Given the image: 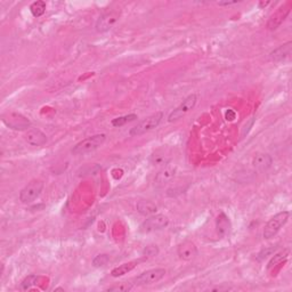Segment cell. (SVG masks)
<instances>
[{"label": "cell", "mask_w": 292, "mask_h": 292, "mask_svg": "<svg viewBox=\"0 0 292 292\" xmlns=\"http://www.w3.org/2000/svg\"><path fill=\"white\" fill-rule=\"evenodd\" d=\"M196 102H198V97H196V95L195 94L189 95V96L185 98V100L181 102V103L177 106V108L173 110L170 114H169L168 117L169 122L177 121L181 119V118H184L186 114H188L193 109L195 108Z\"/></svg>", "instance_id": "4"}, {"label": "cell", "mask_w": 292, "mask_h": 292, "mask_svg": "<svg viewBox=\"0 0 292 292\" xmlns=\"http://www.w3.org/2000/svg\"><path fill=\"white\" fill-rule=\"evenodd\" d=\"M216 228H217V233H218L220 238H225V236L231 233L232 223L230 218H228V216L225 214V212H220V214L217 216Z\"/></svg>", "instance_id": "15"}, {"label": "cell", "mask_w": 292, "mask_h": 292, "mask_svg": "<svg viewBox=\"0 0 292 292\" xmlns=\"http://www.w3.org/2000/svg\"><path fill=\"white\" fill-rule=\"evenodd\" d=\"M138 263H140L138 260H133V262L125 263V264H122V265H120L119 267H116L111 272L112 278H120V276L128 274L129 272H132L134 268L138 265Z\"/></svg>", "instance_id": "17"}, {"label": "cell", "mask_w": 292, "mask_h": 292, "mask_svg": "<svg viewBox=\"0 0 292 292\" xmlns=\"http://www.w3.org/2000/svg\"><path fill=\"white\" fill-rule=\"evenodd\" d=\"M43 189V181L40 179L31 180L26 186L19 192V201L22 203H31L40 195Z\"/></svg>", "instance_id": "5"}, {"label": "cell", "mask_w": 292, "mask_h": 292, "mask_svg": "<svg viewBox=\"0 0 292 292\" xmlns=\"http://www.w3.org/2000/svg\"><path fill=\"white\" fill-rule=\"evenodd\" d=\"M291 52H292V42L288 41L287 43H284V45H281L276 49H274L273 52L270 54V58L276 63L284 62L289 60Z\"/></svg>", "instance_id": "14"}, {"label": "cell", "mask_w": 292, "mask_h": 292, "mask_svg": "<svg viewBox=\"0 0 292 292\" xmlns=\"http://www.w3.org/2000/svg\"><path fill=\"white\" fill-rule=\"evenodd\" d=\"M46 2L42 1V0H38V1H34L31 3L30 6V10L31 14L33 15L34 17H40L45 14L46 11Z\"/></svg>", "instance_id": "19"}, {"label": "cell", "mask_w": 292, "mask_h": 292, "mask_svg": "<svg viewBox=\"0 0 292 292\" xmlns=\"http://www.w3.org/2000/svg\"><path fill=\"white\" fill-rule=\"evenodd\" d=\"M38 281V276L37 275H29L27 278L24 279V281L22 282V289L23 290H30L31 287L37 284Z\"/></svg>", "instance_id": "23"}, {"label": "cell", "mask_w": 292, "mask_h": 292, "mask_svg": "<svg viewBox=\"0 0 292 292\" xmlns=\"http://www.w3.org/2000/svg\"><path fill=\"white\" fill-rule=\"evenodd\" d=\"M286 257H287V256L284 255V254H280V255H276V256H274V257L271 259V262L268 263V266H267V268H268V270H271L272 267H274V266L278 265V264L281 263L282 260H283V258H286Z\"/></svg>", "instance_id": "26"}, {"label": "cell", "mask_w": 292, "mask_h": 292, "mask_svg": "<svg viewBox=\"0 0 292 292\" xmlns=\"http://www.w3.org/2000/svg\"><path fill=\"white\" fill-rule=\"evenodd\" d=\"M2 121L6 126L14 130H24L30 127L31 122L27 118L16 112H8L2 116Z\"/></svg>", "instance_id": "9"}, {"label": "cell", "mask_w": 292, "mask_h": 292, "mask_svg": "<svg viewBox=\"0 0 292 292\" xmlns=\"http://www.w3.org/2000/svg\"><path fill=\"white\" fill-rule=\"evenodd\" d=\"M137 210L143 216H152L155 215L157 207L151 201H141V202L137 203Z\"/></svg>", "instance_id": "18"}, {"label": "cell", "mask_w": 292, "mask_h": 292, "mask_svg": "<svg viewBox=\"0 0 292 292\" xmlns=\"http://www.w3.org/2000/svg\"><path fill=\"white\" fill-rule=\"evenodd\" d=\"M290 212L289 211H282L276 214L274 217L268 220L265 228H264L263 235L266 240L273 239L278 233L281 231V228L287 224L288 219H289Z\"/></svg>", "instance_id": "2"}, {"label": "cell", "mask_w": 292, "mask_h": 292, "mask_svg": "<svg viewBox=\"0 0 292 292\" xmlns=\"http://www.w3.org/2000/svg\"><path fill=\"white\" fill-rule=\"evenodd\" d=\"M239 1L238 0H234V1H219L218 5L219 6H230V5H235V3H238Z\"/></svg>", "instance_id": "27"}, {"label": "cell", "mask_w": 292, "mask_h": 292, "mask_svg": "<svg viewBox=\"0 0 292 292\" xmlns=\"http://www.w3.org/2000/svg\"><path fill=\"white\" fill-rule=\"evenodd\" d=\"M177 172V167L173 164H167L161 169L155 177V184L157 186H162L164 184L170 183V181L175 178Z\"/></svg>", "instance_id": "11"}, {"label": "cell", "mask_w": 292, "mask_h": 292, "mask_svg": "<svg viewBox=\"0 0 292 292\" xmlns=\"http://www.w3.org/2000/svg\"><path fill=\"white\" fill-rule=\"evenodd\" d=\"M109 262H110V257H109V256L105 255V254H102V255L96 256V257L94 258L93 265L95 267H103L105 265H108Z\"/></svg>", "instance_id": "21"}, {"label": "cell", "mask_w": 292, "mask_h": 292, "mask_svg": "<svg viewBox=\"0 0 292 292\" xmlns=\"http://www.w3.org/2000/svg\"><path fill=\"white\" fill-rule=\"evenodd\" d=\"M120 15H121V11L118 9L108 10L102 14L96 22L97 32H106V31L112 29L113 25L119 21Z\"/></svg>", "instance_id": "7"}, {"label": "cell", "mask_w": 292, "mask_h": 292, "mask_svg": "<svg viewBox=\"0 0 292 292\" xmlns=\"http://www.w3.org/2000/svg\"><path fill=\"white\" fill-rule=\"evenodd\" d=\"M137 119L136 114H128V116H124V117H119L116 118V119L112 120V126L113 127H122L128 122L135 121Z\"/></svg>", "instance_id": "20"}, {"label": "cell", "mask_w": 292, "mask_h": 292, "mask_svg": "<svg viewBox=\"0 0 292 292\" xmlns=\"http://www.w3.org/2000/svg\"><path fill=\"white\" fill-rule=\"evenodd\" d=\"M165 270L163 268H155V270H148L138 275L135 279V286H151L160 282L164 278Z\"/></svg>", "instance_id": "8"}, {"label": "cell", "mask_w": 292, "mask_h": 292, "mask_svg": "<svg viewBox=\"0 0 292 292\" xmlns=\"http://www.w3.org/2000/svg\"><path fill=\"white\" fill-rule=\"evenodd\" d=\"M291 2H287L282 5L280 8L275 13L272 14V16L270 17L267 22V27L270 30H276L278 27L282 24V23L286 21V18L288 17V15L290 14L291 11Z\"/></svg>", "instance_id": "10"}, {"label": "cell", "mask_w": 292, "mask_h": 292, "mask_svg": "<svg viewBox=\"0 0 292 292\" xmlns=\"http://www.w3.org/2000/svg\"><path fill=\"white\" fill-rule=\"evenodd\" d=\"M168 224L169 219L165 215H152L141 225V232L144 233V234H148V233L163 230V228L168 226Z\"/></svg>", "instance_id": "6"}, {"label": "cell", "mask_w": 292, "mask_h": 292, "mask_svg": "<svg viewBox=\"0 0 292 292\" xmlns=\"http://www.w3.org/2000/svg\"><path fill=\"white\" fill-rule=\"evenodd\" d=\"M152 163L153 164H156V165H167L169 163V161H170V159H169V156L167 155H163V154H154L152 156Z\"/></svg>", "instance_id": "24"}, {"label": "cell", "mask_w": 292, "mask_h": 292, "mask_svg": "<svg viewBox=\"0 0 292 292\" xmlns=\"http://www.w3.org/2000/svg\"><path fill=\"white\" fill-rule=\"evenodd\" d=\"M254 164L255 169H257L258 171H265L267 169H270L273 164V159L270 154L266 153H258L257 155L254 157Z\"/></svg>", "instance_id": "16"}, {"label": "cell", "mask_w": 292, "mask_h": 292, "mask_svg": "<svg viewBox=\"0 0 292 292\" xmlns=\"http://www.w3.org/2000/svg\"><path fill=\"white\" fill-rule=\"evenodd\" d=\"M268 3H270V1H267V2H260V6H267Z\"/></svg>", "instance_id": "28"}, {"label": "cell", "mask_w": 292, "mask_h": 292, "mask_svg": "<svg viewBox=\"0 0 292 292\" xmlns=\"http://www.w3.org/2000/svg\"><path fill=\"white\" fill-rule=\"evenodd\" d=\"M133 289L132 283H119L116 284V286L110 287L108 291H116V292H127Z\"/></svg>", "instance_id": "22"}, {"label": "cell", "mask_w": 292, "mask_h": 292, "mask_svg": "<svg viewBox=\"0 0 292 292\" xmlns=\"http://www.w3.org/2000/svg\"><path fill=\"white\" fill-rule=\"evenodd\" d=\"M105 140L106 135H104V134H98V135L85 138V140L79 142L76 146H73L72 153L74 155H84L87 154V153L94 152L95 149L101 147L104 144Z\"/></svg>", "instance_id": "1"}, {"label": "cell", "mask_w": 292, "mask_h": 292, "mask_svg": "<svg viewBox=\"0 0 292 292\" xmlns=\"http://www.w3.org/2000/svg\"><path fill=\"white\" fill-rule=\"evenodd\" d=\"M163 118V113L162 112H156L154 114H152V116H149L144 119L143 121H141L140 124H138L136 127H134L130 129L129 132V135L130 136H141V135H144V134L151 132L154 128H156L157 126L160 125L161 120H162Z\"/></svg>", "instance_id": "3"}, {"label": "cell", "mask_w": 292, "mask_h": 292, "mask_svg": "<svg viewBox=\"0 0 292 292\" xmlns=\"http://www.w3.org/2000/svg\"><path fill=\"white\" fill-rule=\"evenodd\" d=\"M177 254H178L179 258L185 262H189V260L194 259L198 255V249H196L195 244L191 242V241H185L181 244H179L178 249H177Z\"/></svg>", "instance_id": "13"}, {"label": "cell", "mask_w": 292, "mask_h": 292, "mask_svg": "<svg viewBox=\"0 0 292 292\" xmlns=\"http://www.w3.org/2000/svg\"><path fill=\"white\" fill-rule=\"evenodd\" d=\"M157 254H159V249H157V247L156 246H147L144 249V252H143V255L145 256V257H156L157 256Z\"/></svg>", "instance_id": "25"}, {"label": "cell", "mask_w": 292, "mask_h": 292, "mask_svg": "<svg viewBox=\"0 0 292 292\" xmlns=\"http://www.w3.org/2000/svg\"><path fill=\"white\" fill-rule=\"evenodd\" d=\"M24 138L27 144L35 146V147H39V146H42L47 143V136L38 128H31L27 130Z\"/></svg>", "instance_id": "12"}]
</instances>
